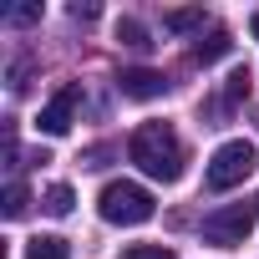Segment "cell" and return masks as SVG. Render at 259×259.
<instances>
[{
	"instance_id": "7",
	"label": "cell",
	"mask_w": 259,
	"mask_h": 259,
	"mask_svg": "<svg viewBox=\"0 0 259 259\" xmlns=\"http://www.w3.org/2000/svg\"><path fill=\"white\" fill-rule=\"evenodd\" d=\"M229 51H234L229 31H208V36H198V41H193V61H198V66H213V61H224Z\"/></svg>"
},
{
	"instance_id": "3",
	"label": "cell",
	"mask_w": 259,
	"mask_h": 259,
	"mask_svg": "<svg viewBox=\"0 0 259 259\" xmlns=\"http://www.w3.org/2000/svg\"><path fill=\"white\" fill-rule=\"evenodd\" d=\"M254 224H259V198H239V203H224L203 219V239L219 249H234V244H244V234Z\"/></svg>"
},
{
	"instance_id": "9",
	"label": "cell",
	"mask_w": 259,
	"mask_h": 259,
	"mask_svg": "<svg viewBox=\"0 0 259 259\" xmlns=\"http://www.w3.org/2000/svg\"><path fill=\"white\" fill-rule=\"evenodd\" d=\"M117 41H122V46H133V51H148V46H153L148 31H143V21H133V16H122V21H117Z\"/></svg>"
},
{
	"instance_id": "2",
	"label": "cell",
	"mask_w": 259,
	"mask_h": 259,
	"mask_svg": "<svg viewBox=\"0 0 259 259\" xmlns=\"http://www.w3.org/2000/svg\"><path fill=\"white\" fill-rule=\"evenodd\" d=\"M97 208H102V219H107V224H148L158 203H153V193H148L143 183L117 178V183H107V188H102Z\"/></svg>"
},
{
	"instance_id": "8",
	"label": "cell",
	"mask_w": 259,
	"mask_h": 259,
	"mask_svg": "<svg viewBox=\"0 0 259 259\" xmlns=\"http://www.w3.org/2000/svg\"><path fill=\"white\" fill-rule=\"evenodd\" d=\"M26 259H71V244L56 234H36V239H26Z\"/></svg>"
},
{
	"instance_id": "5",
	"label": "cell",
	"mask_w": 259,
	"mask_h": 259,
	"mask_svg": "<svg viewBox=\"0 0 259 259\" xmlns=\"http://www.w3.org/2000/svg\"><path fill=\"white\" fill-rule=\"evenodd\" d=\"M76 107H81V87H61V92H56V97L41 107V133H46V138H61V133H71Z\"/></svg>"
},
{
	"instance_id": "18",
	"label": "cell",
	"mask_w": 259,
	"mask_h": 259,
	"mask_svg": "<svg viewBox=\"0 0 259 259\" xmlns=\"http://www.w3.org/2000/svg\"><path fill=\"white\" fill-rule=\"evenodd\" d=\"M254 117H259V112H254Z\"/></svg>"
},
{
	"instance_id": "12",
	"label": "cell",
	"mask_w": 259,
	"mask_h": 259,
	"mask_svg": "<svg viewBox=\"0 0 259 259\" xmlns=\"http://www.w3.org/2000/svg\"><path fill=\"white\" fill-rule=\"evenodd\" d=\"M31 208V193H26V183H11L6 188V219H21Z\"/></svg>"
},
{
	"instance_id": "1",
	"label": "cell",
	"mask_w": 259,
	"mask_h": 259,
	"mask_svg": "<svg viewBox=\"0 0 259 259\" xmlns=\"http://www.w3.org/2000/svg\"><path fill=\"white\" fill-rule=\"evenodd\" d=\"M127 158L158 183H178L183 178V138L168 122H143L138 133L127 138Z\"/></svg>"
},
{
	"instance_id": "17",
	"label": "cell",
	"mask_w": 259,
	"mask_h": 259,
	"mask_svg": "<svg viewBox=\"0 0 259 259\" xmlns=\"http://www.w3.org/2000/svg\"><path fill=\"white\" fill-rule=\"evenodd\" d=\"M249 31H254V41H259V11H254V16H249Z\"/></svg>"
},
{
	"instance_id": "15",
	"label": "cell",
	"mask_w": 259,
	"mask_h": 259,
	"mask_svg": "<svg viewBox=\"0 0 259 259\" xmlns=\"http://www.w3.org/2000/svg\"><path fill=\"white\" fill-rule=\"evenodd\" d=\"M224 97H229V102H239V97H249V66H239V71L229 76V87H224Z\"/></svg>"
},
{
	"instance_id": "4",
	"label": "cell",
	"mask_w": 259,
	"mask_h": 259,
	"mask_svg": "<svg viewBox=\"0 0 259 259\" xmlns=\"http://www.w3.org/2000/svg\"><path fill=\"white\" fill-rule=\"evenodd\" d=\"M259 168V153H254V143H244V138H234V143H224L213 158H208V188L213 193H224V188H239L249 173Z\"/></svg>"
},
{
	"instance_id": "16",
	"label": "cell",
	"mask_w": 259,
	"mask_h": 259,
	"mask_svg": "<svg viewBox=\"0 0 259 259\" xmlns=\"http://www.w3.org/2000/svg\"><path fill=\"white\" fill-rule=\"evenodd\" d=\"M71 21H97V6H81V0H76V6H71Z\"/></svg>"
},
{
	"instance_id": "13",
	"label": "cell",
	"mask_w": 259,
	"mask_h": 259,
	"mask_svg": "<svg viewBox=\"0 0 259 259\" xmlns=\"http://www.w3.org/2000/svg\"><path fill=\"white\" fill-rule=\"evenodd\" d=\"M122 259H178L173 249H163V244H127L122 249Z\"/></svg>"
},
{
	"instance_id": "11",
	"label": "cell",
	"mask_w": 259,
	"mask_h": 259,
	"mask_svg": "<svg viewBox=\"0 0 259 259\" xmlns=\"http://www.w3.org/2000/svg\"><path fill=\"white\" fill-rule=\"evenodd\" d=\"M71 203H76V193H71L66 183H51V188H46V203H41V208H46V213H56V219H66V213H71Z\"/></svg>"
},
{
	"instance_id": "10",
	"label": "cell",
	"mask_w": 259,
	"mask_h": 259,
	"mask_svg": "<svg viewBox=\"0 0 259 259\" xmlns=\"http://www.w3.org/2000/svg\"><path fill=\"white\" fill-rule=\"evenodd\" d=\"M163 26H168V31H198V26H203V11H198V6H183V11H163Z\"/></svg>"
},
{
	"instance_id": "14",
	"label": "cell",
	"mask_w": 259,
	"mask_h": 259,
	"mask_svg": "<svg viewBox=\"0 0 259 259\" xmlns=\"http://www.w3.org/2000/svg\"><path fill=\"white\" fill-rule=\"evenodd\" d=\"M31 21H41V6H11L6 11V26H31Z\"/></svg>"
},
{
	"instance_id": "6",
	"label": "cell",
	"mask_w": 259,
	"mask_h": 259,
	"mask_svg": "<svg viewBox=\"0 0 259 259\" xmlns=\"http://www.w3.org/2000/svg\"><path fill=\"white\" fill-rule=\"evenodd\" d=\"M117 87H122V97H133V102H153V97H163V92H168L163 71H148V66L122 71V76H117Z\"/></svg>"
}]
</instances>
